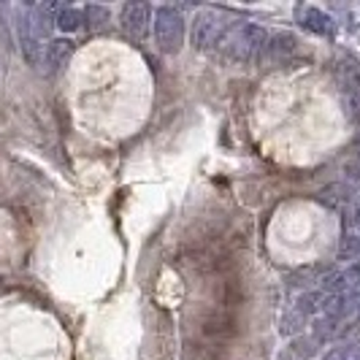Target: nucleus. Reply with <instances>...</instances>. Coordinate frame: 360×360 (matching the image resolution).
<instances>
[{
	"mask_svg": "<svg viewBox=\"0 0 360 360\" xmlns=\"http://www.w3.org/2000/svg\"><path fill=\"white\" fill-rule=\"evenodd\" d=\"M84 22L90 30H101L108 22V8L106 6H87L84 8Z\"/></svg>",
	"mask_w": 360,
	"mask_h": 360,
	"instance_id": "13",
	"label": "nucleus"
},
{
	"mask_svg": "<svg viewBox=\"0 0 360 360\" xmlns=\"http://www.w3.org/2000/svg\"><path fill=\"white\" fill-rule=\"evenodd\" d=\"M73 54V41L71 38H52L46 46H44V65L49 73L63 71L68 65Z\"/></svg>",
	"mask_w": 360,
	"mask_h": 360,
	"instance_id": "5",
	"label": "nucleus"
},
{
	"mask_svg": "<svg viewBox=\"0 0 360 360\" xmlns=\"http://www.w3.org/2000/svg\"><path fill=\"white\" fill-rule=\"evenodd\" d=\"M323 360H360V344L358 342L339 344V347H333Z\"/></svg>",
	"mask_w": 360,
	"mask_h": 360,
	"instance_id": "14",
	"label": "nucleus"
},
{
	"mask_svg": "<svg viewBox=\"0 0 360 360\" xmlns=\"http://www.w3.org/2000/svg\"><path fill=\"white\" fill-rule=\"evenodd\" d=\"M358 314H360V307H358Z\"/></svg>",
	"mask_w": 360,
	"mask_h": 360,
	"instance_id": "19",
	"label": "nucleus"
},
{
	"mask_svg": "<svg viewBox=\"0 0 360 360\" xmlns=\"http://www.w3.org/2000/svg\"><path fill=\"white\" fill-rule=\"evenodd\" d=\"M336 333H339V323L325 317V320H320V323H314V333H311V336H317L320 342H328V339H333Z\"/></svg>",
	"mask_w": 360,
	"mask_h": 360,
	"instance_id": "15",
	"label": "nucleus"
},
{
	"mask_svg": "<svg viewBox=\"0 0 360 360\" xmlns=\"http://www.w3.org/2000/svg\"><path fill=\"white\" fill-rule=\"evenodd\" d=\"M323 301H325L323 292L311 290V292H307V295H301V298H298L295 309H298L304 317H309V314H317V311H323Z\"/></svg>",
	"mask_w": 360,
	"mask_h": 360,
	"instance_id": "12",
	"label": "nucleus"
},
{
	"mask_svg": "<svg viewBox=\"0 0 360 360\" xmlns=\"http://www.w3.org/2000/svg\"><path fill=\"white\" fill-rule=\"evenodd\" d=\"M298 38H295V33H288V30H279V33H274V36H269V41H266V49H263V54H266V60H285V57H290V54L298 49ZM260 54V57H263Z\"/></svg>",
	"mask_w": 360,
	"mask_h": 360,
	"instance_id": "7",
	"label": "nucleus"
},
{
	"mask_svg": "<svg viewBox=\"0 0 360 360\" xmlns=\"http://www.w3.org/2000/svg\"><path fill=\"white\" fill-rule=\"evenodd\" d=\"M152 17H155V11H152L149 3H144V0H130V3L122 6V11H120V30L133 44H141V41H146L149 30H152Z\"/></svg>",
	"mask_w": 360,
	"mask_h": 360,
	"instance_id": "4",
	"label": "nucleus"
},
{
	"mask_svg": "<svg viewBox=\"0 0 360 360\" xmlns=\"http://www.w3.org/2000/svg\"><path fill=\"white\" fill-rule=\"evenodd\" d=\"M347 225H349L352 236H360V206H355V209L349 212V219H347Z\"/></svg>",
	"mask_w": 360,
	"mask_h": 360,
	"instance_id": "17",
	"label": "nucleus"
},
{
	"mask_svg": "<svg viewBox=\"0 0 360 360\" xmlns=\"http://www.w3.org/2000/svg\"><path fill=\"white\" fill-rule=\"evenodd\" d=\"M320 339L317 336H301L298 342H292V352H298V355H314L317 349H320Z\"/></svg>",
	"mask_w": 360,
	"mask_h": 360,
	"instance_id": "16",
	"label": "nucleus"
},
{
	"mask_svg": "<svg viewBox=\"0 0 360 360\" xmlns=\"http://www.w3.org/2000/svg\"><path fill=\"white\" fill-rule=\"evenodd\" d=\"M347 176L349 179H360V152L355 155V160L347 162Z\"/></svg>",
	"mask_w": 360,
	"mask_h": 360,
	"instance_id": "18",
	"label": "nucleus"
},
{
	"mask_svg": "<svg viewBox=\"0 0 360 360\" xmlns=\"http://www.w3.org/2000/svg\"><path fill=\"white\" fill-rule=\"evenodd\" d=\"M266 41H269V33L260 25L231 22V27L225 30V36L214 52L233 65H250L255 60H260V54L266 49Z\"/></svg>",
	"mask_w": 360,
	"mask_h": 360,
	"instance_id": "1",
	"label": "nucleus"
},
{
	"mask_svg": "<svg viewBox=\"0 0 360 360\" xmlns=\"http://www.w3.org/2000/svg\"><path fill=\"white\" fill-rule=\"evenodd\" d=\"M342 106L347 120L360 127V76H347L342 82Z\"/></svg>",
	"mask_w": 360,
	"mask_h": 360,
	"instance_id": "8",
	"label": "nucleus"
},
{
	"mask_svg": "<svg viewBox=\"0 0 360 360\" xmlns=\"http://www.w3.org/2000/svg\"><path fill=\"white\" fill-rule=\"evenodd\" d=\"M152 33H155V44L158 49L165 54H176L184 44V17L179 8L174 6H160L155 8L152 17Z\"/></svg>",
	"mask_w": 360,
	"mask_h": 360,
	"instance_id": "3",
	"label": "nucleus"
},
{
	"mask_svg": "<svg viewBox=\"0 0 360 360\" xmlns=\"http://www.w3.org/2000/svg\"><path fill=\"white\" fill-rule=\"evenodd\" d=\"M228 27H231V22H228L225 14H219L214 8H200L198 14L193 17V25H190L193 49L195 52H214Z\"/></svg>",
	"mask_w": 360,
	"mask_h": 360,
	"instance_id": "2",
	"label": "nucleus"
},
{
	"mask_svg": "<svg viewBox=\"0 0 360 360\" xmlns=\"http://www.w3.org/2000/svg\"><path fill=\"white\" fill-rule=\"evenodd\" d=\"M82 22H84V11L71 8V6H63L57 19H54V25H57L63 33H76V30L82 27Z\"/></svg>",
	"mask_w": 360,
	"mask_h": 360,
	"instance_id": "10",
	"label": "nucleus"
},
{
	"mask_svg": "<svg viewBox=\"0 0 360 360\" xmlns=\"http://www.w3.org/2000/svg\"><path fill=\"white\" fill-rule=\"evenodd\" d=\"M336 260H342V263H360V236H347L342 241V247H339V252H336Z\"/></svg>",
	"mask_w": 360,
	"mask_h": 360,
	"instance_id": "11",
	"label": "nucleus"
},
{
	"mask_svg": "<svg viewBox=\"0 0 360 360\" xmlns=\"http://www.w3.org/2000/svg\"><path fill=\"white\" fill-rule=\"evenodd\" d=\"M325 290L330 295H339V292H355L360 288V263H352L347 269L336 271L330 276H325Z\"/></svg>",
	"mask_w": 360,
	"mask_h": 360,
	"instance_id": "6",
	"label": "nucleus"
},
{
	"mask_svg": "<svg viewBox=\"0 0 360 360\" xmlns=\"http://www.w3.org/2000/svg\"><path fill=\"white\" fill-rule=\"evenodd\" d=\"M298 17H301V25L311 30V33H317V36H328L330 30H333V22L330 17L325 14L323 8H317V6H307V8H301L298 11Z\"/></svg>",
	"mask_w": 360,
	"mask_h": 360,
	"instance_id": "9",
	"label": "nucleus"
}]
</instances>
